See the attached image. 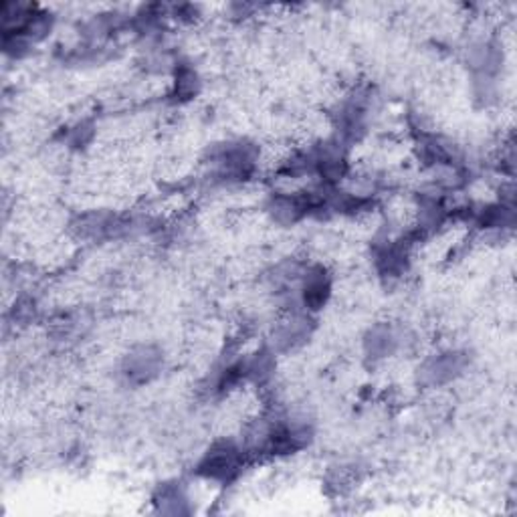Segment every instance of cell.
<instances>
[{
    "instance_id": "cell-2",
    "label": "cell",
    "mask_w": 517,
    "mask_h": 517,
    "mask_svg": "<svg viewBox=\"0 0 517 517\" xmlns=\"http://www.w3.org/2000/svg\"><path fill=\"white\" fill-rule=\"evenodd\" d=\"M158 356L156 354H152L150 350H139L138 354H131L125 362V374L130 376V378H138L139 382H144L150 378L152 374H156V368H158Z\"/></svg>"
},
{
    "instance_id": "cell-1",
    "label": "cell",
    "mask_w": 517,
    "mask_h": 517,
    "mask_svg": "<svg viewBox=\"0 0 517 517\" xmlns=\"http://www.w3.org/2000/svg\"><path fill=\"white\" fill-rule=\"evenodd\" d=\"M243 453L239 447H235L233 442H223L211 449L203 463L198 465V473L209 479H217V481H225V479L233 477L236 471L243 467Z\"/></svg>"
}]
</instances>
